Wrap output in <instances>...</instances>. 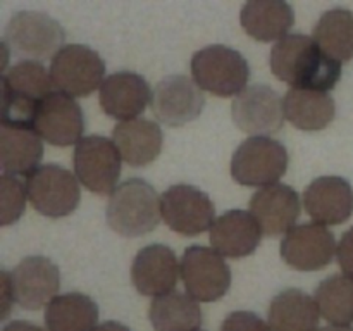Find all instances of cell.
Here are the masks:
<instances>
[{"label":"cell","mask_w":353,"mask_h":331,"mask_svg":"<svg viewBox=\"0 0 353 331\" xmlns=\"http://www.w3.org/2000/svg\"><path fill=\"white\" fill-rule=\"evenodd\" d=\"M272 74L293 88L330 92L341 78V62L321 50L312 37L293 33L271 50Z\"/></svg>","instance_id":"1"},{"label":"cell","mask_w":353,"mask_h":331,"mask_svg":"<svg viewBox=\"0 0 353 331\" xmlns=\"http://www.w3.org/2000/svg\"><path fill=\"white\" fill-rule=\"evenodd\" d=\"M105 217L109 226L121 237H143L162 219V197L141 178L121 183L110 195Z\"/></svg>","instance_id":"2"},{"label":"cell","mask_w":353,"mask_h":331,"mask_svg":"<svg viewBox=\"0 0 353 331\" xmlns=\"http://www.w3.org/2000/svg\"><path fill=\"white\" fill-rule=\"evenodd\" d=\"M3 41L17 57L40 62L54 59L65 47V31L48 14L21 10L7 23Z\"/></svg>","instance_id":"3"},{"label":"cell","mask_w":353,"mask_h":331,"mask_svg":"<svg viewBox=\"0 0 353 331\" xmlns=\"http://www.w3.org/2000/svg\"><path fill=\"white\" fill-rule=\"evenodd\" d=\"M193 81L217 97L240 95L250 79L247 59L226 45H209L192 57Z\"/></svg>","instance_id":"4"},{"label":"cell","mask_w":353,"mask_h":331,"mask_svg":"<svg viewBox=\"0 0 353 331\" xmlns=\"http://www.w3.org/2000/svg\"><path fill=\"white\" fill-rule=\"evenodd\" d=\"M288 169V150L269 137H250L240 143L231 159V174L243 186H271Z\"/></svg>","instance_id":"5"},{"label":"cell","mask_w":353,"mask_h":331,"mask_svg":"<svg viewBox=\"0 0 353 331\" xmlns=\"http://www.w3.org/2000/svg\"><path fill=\"white\" fill-rule=\"evenodd\" d=\"M105 62L86 45L69 43L52 59L50 78L57 92L69 97H88L102 86Z\"/></svg>","instance_id":"6"},{"label":"cell","mask_w":353,"mask_h":331,"mask_svg":"<svg viewBox=\"0 0 353 331\" xmlns=\"http://www.w3.org/2000/svg\"><path fill=\"white\" fill-rule=\"evenodd\" d=\"M31 205L47 217L69 216L79 205V181L69 169L57 164L38 166L26 176Z\"/></svg>","instance_id":"7"},{"label":"cell","mask_w":353,"mask_h":331,"mask_svg":"<svg viewBox=\"0 0 353 331\" xmlns=\"http://www.w3.org/2000/svg\"><path fill=\"white\" fill-rule=\"evenodd\" d=\"M121 157L116 143L100 134L85 137L74 148V172L86 190L112 195L121 176Z\"/></svg>","instance_id":"8"},{"label":"cell","mask_w":353,"mask_h":331,"mask_svg":"<svg viewBox=\"0 0 353 331\" xmlns=\"http://www.w3.org/2000/svg\"><path fill=\"white\" fill-rule=\"evenodd\" d=\"M181 278L188 295L196 302H216L230 290L231 269L214 248L192 245L183 254Z\"/></svg>","instance_id":"9"},{"label":"cell","mask_w":353,"mask_h":331,"mask_svg":"<svg viewBox=\"0 0 353 331\" xmlns=\"http://www.w3.org/2000/svg\"><path fill=\"white\" fill-rule=\"evenodd\" d=\"M234 124L252 137H269L281 131L285 123V100L268 85H250L231 106Z\"/></svg>","instance_id":"10"},{"label":"cell","mask_w":353,"mask_h":331,"mask_svg":"<svg viewBox=\"0 0 353 331\" xmlns=\"http://www.w3.org/2000/svg\"><path fill=\"white\" fill-rule=\"evenodd\" d=\"M162 219L176 233L195 237L212 228L216 207L196 186L172 185L162 195Z\"/></svg>","instance_id":"11"},{"label":"cell","mask_w":353,"mask_h":331,"mask_svg":"<svg viewBox=\"0 0 353 331\" xmlns=\"http://www.w3.org/2000/svg\"><path fill=\"white\" fill-rule=\"evenodd\" d=\"M150 106L157 121L165 126L178 128L192 123L202 114L205 97L192 78L171 74L157 83Z\"/></svg>","instance_id":"12"},{"label":"cell","mask_w":353,"mask_h":331,"mask_svg":"<svg viewBox=\"0 0 353 331\" xmlns=\"http://www.w3.org/2000/svg\"><path fill=\"white\" fill-rule=\"evenodd\" d=\"M33 130L40 134L41 140L55 147L78 145L85 138V116L72 97L52 92L38 106Z\"/></svg>","instance_id":"13"},{"label":"cell","mask_w":353,"mask_h":331,"mask_svg":"<svg viewBox=\"0 0 353 331\" xmlns=\"http://www.w3.org/2000/svg\"><path fill=\"white\" fill-rule=\"evenodd\" d=\"M334 234L319 223L296 224L281 241V257L296 271L324 269L336 254Z\"/></svg>","instance_id":"14"},{"label":"cell","mask_w":353,"mask_h":331,"mask_svg":"<svg viewBox=\"0 0 353 331\" xmlns=\"http://www.w3.org/2000/svg\"><path fill=\"white\" fill-rule=\"evenodd\" d=\"M181 274V264L174 250L154 243L141 248L131 264V281L145 297H162L174 292Z\"/></svg>","instance_id":"15"},{"label":"cell","mask_w":353,"mask_h":331,"mask_svg":"<svg viewBox=\"0 0 353 331\" xmlns=\"http://www.w3.org/2000/svg\"><path fill=\"white\" fill-rule=\"evenodd\" d=\"M16 302L23 309L38 310L57 297L61 272L55 262L43 255L24 257L12 271Z\"/></svg>","instance_id":"16"},{"label":"cell","mask_w":353,"mask_h":331,"mask_svg":"<svg viewBox=\"0 0 353 331\" xmlns=\"http://www.w3.org/2000/svg\"><path fill=\"white\" fill-rule=\"evenodd\" d=\"M250 212L265 237L286 234L302 212L300 197L292 186L276 183L264 186L250 200Z\"/></svg>","instance_id":"17"},{"label":"cell","mask_w":353,"mask_h":331,"mask_svg":"<svg viewBox=\"0 0 353 331\" xmlns=\"http://www.w3.org/2000/svg\"><path fill=\"white\" fill-rule=\"evenodd\" d=\"M152 90L147 79L133 71L112 72L100 86V107L117 121L138 119L152 102Z\"/></svg>","instance_id":"18"},{"label":"cell","mask_w":353,"mask_h":331,"mask_svg":"<svg viewBox=\"0 0 353 331\" xmlns=\"http://www.w3.org/2000/svg\"><path fill=\"white\" fill-rule=\"evenodd\" d=\"M303 207L316 223L341 224L353 214V188L340 176H321L307 186Z\"/></svg>","instance_id":"19"},{"label":"cell","mask_w":353,"mask_h":331,"mask_svg":"<svg viewBox=\"0 0 353 331\" xmlns=\"http://www.w3.org/2000/svg\"><path fill=\"white\" fill-rule=\"evenodd\" d=\"M261 238L262 230L250 210H228L210 228V243L223 257L240 259L254 254Z\"/></svg>","instance_id":"20"},{"label":"cell","mask_w":353,"mask_h":331,"mask_svg":"<svg viewBox=\"0 0 353 331\" xmlns=\"http://www.w3.org/2000/svg\"><path fill=\"white\" fill-rule=\"evenodd\" d=\"M112 141L126 164L143 168L159 157L164 137L157 123L138 117L117 124L112 131Z\"/></svg>","instance_id":"21"},{"label":"cell","mask_w":353,"mask_h":331,"mask_svg":"<svg viewBox=\"0 0 353 331\" xmlns=\"http://www.w3.org/2000/svg\"><path fill=\"white\" fill-rule=\"evenodd\" d=\"M43 157V140L28 126L0 128V166L3 174L28 176L40 166Z\"/></svg>","instance_id":"22"},{"label":"cell","mask_w":353,"mask_h":331,"mask_svg":"<svg viewBox=\"0 0 353 331\" xmlns=\"http://www.w3.org/2000/svg\"><path fill=\"white\" fill-rule=\"evenodd\" d=\"M319 319L316 299L299 288L283 290L269 305L271 331H317Z\"/></svg>","instance_id":"23"},{"label":"cell","mask_w":353,"mask_h":331,"mask_svg":"<svg viewBox=\"0 0 353 331\" xmlns=\"http://www.w3.org/2000/svg\"><path fill=\"white\" fill-rule=\"evenodd\" d=\"M240 23L248 37L259 41H276L288 37L290 28L295 23V10L286 2H265L254 0L245 3L240 14Z\"/></svg>","instance_id":"24"},{"label":"cell","mask_w":353,"mask_h":331,"mask_svg":"<svg viewBox=\"0 0 353 331\" xmlns=\"http://www.w3.org/2000/svg\"><path fill=\"white\" fill-rule=\"evenodd\" d=\"M285 117L303 131H319L330 126L336 116V103L326 92L292 88L285 95Z\"/></svg>","instance_id":"25"},{"label":"cell","mask_w":353,"mask_h":331,"mask_svg":"<svg viewBox=\"0 0 353 331\" xmlns=\"http://www.w3.org/2000/svg\"><path fill=\"white\" fill-rule=\"evenodd\" d=\"M99 323V305L79 292L64 293L50 300L45 309L48 331H93Z\"/></svg>","instance_id":"26"},{"label":"cell","mask_w":353,"mask_h":331,"mask_svg":"<svg viewBox=\"0 0 353 331\" xmlns=\"http://www.w3.org/2000/svg\"><path fill=\"white\" fill-rule=\"evenodd\" d=\"M148 317L155 331H199L202 309L188 293L171 292L152 300Z\"/></svg>","instance_id":"27"},{"label":"cell","mask_w":353,"mask_h":331,"mask_svg":"<svg viewBox=\"0 0 353 331\" xmlns=\"http://www.w3.org/2000/svg\"><path fill=\"white\" fill-rule=\"evenodd\" d=\"M312 38L321 50L338 62L353 59V12L336 7L321 16L314 28Z\"/></svg>","instance_id":"28"},{"label":"cell","mask_w":353,"mask_h":331,"mask_svg":"<svg viewBox=\"0 0 353 331\" xmlns=\"http://www.w3.org/2000/svg\"><path fill=\"white\" fill-rule=\"evenodd\" d=\"M319 312L333 326H350L353 323V279L333 274L323 279L316 288Z\"/></svg>","instance_id":"29"},{"label":"cell","mask_w":353,"mask_h":331,"mask_svg":"<svg viewBox=\"0 0 353 331\" xmlns=\"http://www.w3.org/2000/svg\"><path fill=\"white\" fill-rule=\"evenodd\" d=\"M50 72L43 68L41 62L21 61L9 71L2 72V93H10L14 97L41 102L52 93Z\"/></svg>","instance_id":"30"},{"label":"cell","mask_w":353,"mask_h":331,"mask_svg":"<svg viewBox=\"0 0 353 331\" xmlns=\"http://www.w3.org/2000/svg\"><path fill=\"white\" fill-rule=\"evenodd\" d=\"M28 199L26 185L19 181L16 176H0V224L9 226L16 223L24 212Z\"/></svg>","instance_id":"31"},{"label":"cell","mask_w":353,"mask_h":331,"mask_svg":"<svg viewBox=\"0 0 353 331\" xmlns=\"http://www.w3.org/2000/svg\"><path fill=\"white\" fill-rule=\"evenodd\" d=\"M221 331H271V328L259 314L250 310H236L223 321Z\"/></svg>","instance_id":"32"},{"label":"cell","mask_w":353,"mask_h":331,"mask_svg":"<svg viewBox=\"0 0 353 331\" xmlns=\"http://www.w3.org/2000/svg\"><path fill=\"white\" fill-rule=\"evenodd\" d=\"M336 257L345 276L353 279V228L341 237L336 248Z\"/></svg>","instance_id":"33"},{"label":"cell","mask_w":353,"mask_h":331,"mask_svg":"<svg viewBox=\"0 0 353 331\" xmlns=\"http://www.w3.org/2000/svg\"><path fill=\"white\" fill-rule=\"evenodd\" d=\"M2 276V312H0V319H7L10 314V309H12V303L16 300V295H14V285H12V272L2 271L0 272Z\"/></svg>","instance_id":"34"},{"label":"cell","mask_w":353,"mask_h":331,"mask_svg":"<svg viewBox=\"0 0 353 331\" xmlns=\"http://www.w3.org/2000/svg\"><path fill=\"white\" fill-rule=\"evenodd\" d=\"M3 331H48L43 330V328L37 326L33 323H28V321H12V323L7 324L3 328Z\"/></svg>","instance_id":"35"},{"label":"cell","mask_w":353,"mask_h":331,"mask_svg":"<svg viewBox=\"0 0 353 331\" xmlns=\"http://www.w3.org/2000/svg\"><path fill=\"white\" fill-rule=\"evenodd\" d=\"M93 331H131L130 328L124 326L119 321H105V323L99 324Z\"/></svg>","instance_id":"36"},{"label":"cell","mask_w":353,"mask_h":331,"mask_svg":"<svg viewBox=\"0 0 353 331\" xmlns=\"http://www.w3.org/2000/svg\"><path fill=\"white\" fill-rule=\"evenodd\" d=\"M319 331H353V326H326Z\"/></svg>","instance_id":"37"},{"label":"cell","mask_w":353,"mask_h":331,"mask_svg":"<svg viewBox=\"0 0 353 331\" xmlns=\"http://www.w3.org/2000/svg\"><path fill=\"white\" fill-rule=\"evenodd\" d=\"M199 331H200V330H199Z\"/></svg>","instance_id":"38"}]
</instances>
